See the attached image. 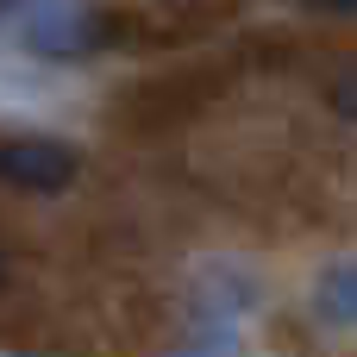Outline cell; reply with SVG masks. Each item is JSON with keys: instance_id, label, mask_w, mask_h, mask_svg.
Listing matches in <instances>:
<instances>
[{"instance_id": "277c9868", "label": "cell", "mask_w": 357, "mask_h": 357, "mask_svg": "<svg viewBox=\"0 0 357 357\" xmlns=\"http://www.w3.org/2000/svg\"><path fill=\"white\" fill-rule=\"evenodd\" d=\"M333 113L339 119H357V63L333 75Z\"/></svg>"}, {"instance_id": "6da1fadb", "label": "cell", "mask_w": 357, "mask_h": 357, "mask_svg": "<svg viewBox=\"0 0 357 357\" xmlns=\"http://www.w3.org/2000/svg\"><path fill=\"white\" fill-rule=\"evenodd\" d=\"M82 169V157L56 138H0V182L25 188V195H56L69 188Z\"/></svg>"}, {"instance_id": "7a4b0ae2", "label": "cell", "mask_w": 357, "mask_h": 357, "mask_svg": "<svg viewBox=\"0 0 357 357\" xmlns=\"http://www.w3.org/2000/svg\"><path fill=\"white\" fill-rule=\"evenodd\" d=\"M94 19L88 13H75V6H44L31 25H25V44L31 50H44V56H82V50H94Z\"/></svg>"}, {"instance_id": "5b68a950", "label": "cell", "mask_w": 357, "mask_h": 357, "mask_svg": "<svg viewBox=\"0 0 357 357\" xmlns=\"http://www.w3.org/2000/svg\"><path fill=\"white\" fill-rule=\"evenodd\" d=\"M301 6H314V13H339V19L357 13V0H301Z\"/></svg>"}, {"instance_id": "8992f818", "label": "cell", "mask_w": 357, "mask_h": 357, "mask_svg": "<svg viewBox=\"0 0 357 357\" xmlns=\"http://www.w3.org/2000/svg\"><path fill=\"white\" fill-rule=\"evenodd\" d=\"M6 6H19V0H0V13H6Z\"/></svg>"}, {"instance_id": "3957f363", "label": "cell", "mask_w": 357, "mask_h": 357, "mask_svg": "<svg viewBox=\"0 0 357 357\" xmlns=\"http://www.w3.org/2000/svg\"><path fill=\"white\" fill-rule=\"evenodd\" d=\"M320 314L357 326V264H339V270L320 276Z\"/></svg>"}]
</instances>
